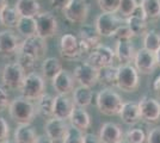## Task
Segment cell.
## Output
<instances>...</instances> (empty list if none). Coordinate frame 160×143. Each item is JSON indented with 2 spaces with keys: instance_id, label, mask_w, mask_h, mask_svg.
Segmentation results:
<instances>
[{
  "instance_id": "6da1fadb",
  "label": "cell",
  "mask_w": 160,
  "mask_h": 143,
  "mask_svg": "<svg viewBox=\"0 0 160 143\" xmlns=\"http://www.w3.org/2000/svg\"><path fill=\"white\" fill-rule=\"evenodd\" d=\"M10 116L18 125L31 124L36 116V109L31 100L24 97H17L10 102L8 106Z\"/></svg>"
},
{
  "instance_id": "7a4b0ae2",
  "label": "cell",
  "mask_w": 160,
  "mask_h": 143,
  "mask_svg": "<svg viewBox=\"0 0 160 143\" xmlns=\"http://www.w3.org/2000/svg\"><path fill=\"white\" fill-rule=\"evenodd\" d=\"M97 107L100 113L105 116H117L120 115L122 106H123V99L116 91L109 87H104L100 89L97 94Z\"/></svg>"
},
{
  "instance_id": "3957f363",
  "label": "cell",
  "mask_w": 160,
  "mask_h": 143,
  "mask_svg": "<svg viewBox=\"0 0 160 143\" xmlns=\"http://www.w3.org/2000/svg\"><path fill=\"white\" fill-rule=\"evenodd\" d=\"M44 89H46L44 79L40 74L32 72L25 75L19 91L22 92V97L29 100H37L41 95L44 94Z\"/></svg>"
},
{
  "instance_id": "277c9868",
  "label": "cell",
  "mask_w": 160,
  "mask_h": 143,
  "mask_svg": "<svg viewBox=\"0 0 160 143\" xmlns=\"http://www.w3.org/2000/svg\"><path fill=\"white\" fill-rule=\"evenodd\" d=\"M139 72L132 64L118 66L117 87L124 92H135L139 88Z\"/></svg>"
},
{
  "instance_id": "5b68a950",
  "label": "cell",
  "mask_w": 160,
  "mask_h": 143,
  "mask_svg": "<svg viewBox=\"0 0 160 143\" xmlns=\"http://www.w3.org/2000/svg\"><path fill=\"white\" fill-rule=\"evenodd\" d=\"M100 36L97 31L96 26L91 24H84L80 27L78 32V40H79L80 50L84 55H88L94 48L100 44Z\"/></svg>"
},
{
  "instance_id": "8992f818",
  "label": "cell",
  "mask_w": 160,
  "mask_h": 143,
  "mask_svg": "<svg viewBox=\"0 0 160 143\" xmlns=\"http://www.w3.org/2000/svg\"><path fill=\"white\" fill-rule=\"evenodd\" d=\"M124 23L118 14L113 12H103L96 19V29L102 37H111Z\"/></svg>"
},
{
  "instance_id": "52a82bcc",
  "label": "cell",
  "mask_w": 160,
  "mask_h": 143,
  "mask_svg": "<svg viewBox=\"0 0 160 143\" xmlns=\"http://www.w3.org/2000/svg\"><path fill=\"white\" fill-rule=\"evenodd\" d=\"M90 8L91 6L87 0H71L63 8V16L68 21L80 24L87 19Z\"/></svg>"
},
{
  "instance_id": "ba28073f",
  "label": "cell",
  "mask_w": 160,
  "mask_h": 143,
  "mask_svg": "<svg viewBox=\"0 0 160 143\" xmlns=\"http://www.w3.org/2000/svg\"><path fill=\"white\" fill-rule=\"evenodd\" d=\"M25 78V72L17 62L7 63L4 66L1 73V80L4 86L11 89H20Z\"/></svg>"
},
{
  "instance_id": "9c48e42d",
  "label": "cell",
  "mask_w": 160,
  "mask_h": 143,
  "mask_svg": "<svg viewBox=\"0 0 160 143\" xmlns=\"http://www.w3.org/2000/svg\"><path fill=\"white\" fill-rule=\"evenodd\" d=\"M139 109H140L141 121L148 124H157L160 121V102L157 99L145 95L140 99Z\"/></svg>"
},
{
  "instance_id": "30bf717a",
  "label": "cell",
  "mask_w": 160,
  "mask_h": 143,
  "mask_svg": "<svg viewBox=\"0 0 160 143\" xmlns=\"http://www.w3.org/2000/svg\"><path fill=\"white\" fill-rule=\"evenodd\" d=\"M36 19V27H37V36L47 40L53 37L58 31V21L53 12L43 11L35 17Z\"/></svg>"
},
{
  "instance_id": "8fae6325",
  "label": "cell",
  "mask_w": 160,
  "mask_h": 143,
  "mask_svg": "<svg viewBox=\"0 0 160 143\" xmlns=\"http://www.w3.org/2000/svg\"><path fill=\"white\" fill-rule=\"evenodd\" d=\"M115 51L111 48L99 44L97 48H94L93 50L88 54L87 56V62L90 64H92L94 68L100 69L111 66L113 60H115Z\"/></svg>"
},
{
  "instance_id": "7c38bea8",
  "label": "cell",
  "mask_w": 160,
  "mask_h": 143,
  "mask_svg": "<svg viewBox=\"0 0 160 143\" xmlns=\"http://www.w3.org/2000/svg\"><path fill=\"white\" fill-rule=\"evenodd\" d=\"M74 80L78 81L81 86L86 87H93L98 82V69L94 68L88 62H81L79 63L73 72Z\"/></svg>"
},
{
  "instance_id": "4fadbf2b",
  "label": "cell",
  "mask_w": 160,
  "mask_h": 143,
  "mask_svg": "<svg viewBox=\"0 0 160 143\" xmlns=\"http://www.w3.org/2000/svg\"><path fill=\"white\" fill-rule=\"evenodd\" d=\"M47 51V43L46 40L42 38L40 36L35 35L31 37L24 38V41L22 42L18 53H23V54L30 55L35 60L42 59Z\"/></svg>"
},
{
  "instance_id": "5bb4252c",
  "label": "cell",
  "mask_w": 160,
  "mask_h": 143,
  "mask_svg": "<svg viewBox=\"0 0 160 143\" xmlns=\"http://www.w3.org/2000/svg\"><path fill=\"white\" fill-rule=\"evenodd\" d=\"M134 67L141 74H152L158 67L155 54L145 48L139 49L134 57Z\"/></svg>"
},
{
  "instance_id": "9a60e30c",
  "label": "cell",
  "mask_w": 160,
  "mask_h": 143,
  "mask_svg": "<svg viewBox=\"0 0 160 143\" xmlns=\"http://www.w3.org/2000/svg\"><path fill=\"white\" fill-rule=\"evenodd\" d=\"M60 54L66 60H78L82 57L79 40L72 34H65L60 40Z\"/></svg>"
},
{
  "instance_id": "2e32d148",
  "label": "cell",
  "mask_w": 160,
  "mask_h": 143,
  "mask_svg": "<svg viewBox=\"0 0 160 143\" xmlns=\"http://www.w3.org/2000/svg\"><path fill=\"white\" fill-rule=\"evenodd\" d=\"M19 37L14 34L11 29H5L0 31V55H10L18 54L20 48Z\"/></svg>"
},
{
  "instance_id": "e0dca14e",
  "label": "cell",
  "mask_w": 160,
  "mask_h": 143,
  "mask_svg": "<svg viewBox=\"0 0 160 143\" xmlns=\"http://www.w3.org/2000/svg\"><path fill=\"white\" fill-rule=\"evenodd\" d=\"M68 128H69V125L67 124L66 121L53 117L47 121L46 125H44V131H46V135L55 142V141L63 140Z\"/></svg>"
},
{
  "instance_id": "ac0fdd59",
  "label": "cell",
  "mask_w": 160,
  "mask_h": 143,
  "mask_svg": "<svg viewBox=\"0 0 160 143\" xmlns=\"http://www.w3.org/2000/svg\"><path fill=\"white\" fill-rule=\"evenodd\" d=\"M53 87L60 95H68L74 89V76L68 70L62 69L53 79Z\"/></svg>"
},
{
  "instance_id": "d6986e66",
  "label": "cell",
  "mask_w": 160,
  "mask_h": 143,
  "mask_svg": "<svg viewBox=\"0 0 160 143\" xmlns=\"http://www.w3.org/2000/svg\"><path fill=\"white\" fill-rule=\"evenodd\" d=\"M98 137L102 143H120L122 140H124L121 126L112 122L104 123L102 125Z\"/></svg>"
},
{
  "instance_id": "ffe728a7",
  "label": "cell",
  "mask_w": 160,
  "mask_h": 143,
  "mask_svg": "<svg viewBox=\"0 0 160 143\" xmlns=\"http://www.w3.org/2000/svg\"><path fill=\"white\" fill-rule=\"evenodd\" d=\"M74 106L73 99H71L68 95L58 94L54 100V117L60 119H69V116L72 113Z\"/></svg>"
},
{
  "instance_id": "44dd1931",
  "label": "cell",
  "mask_w": 160,
  "mask_h": 143,
  "mask_svg": "<svg viewBox=\"0 0 160 143\" xmlns=\"http://www.w3.org/2000/svg\"><path fill=\"white\" fill-rule=\"evenodd\" d=\"M69 123L72 126L85 132L91 126V117L85 109L75 106L71 113V116H69Z\"/></svg>"
},
{
  "instance_id": "7402d4cb",
  "label": "cell",
  "mask_w": 160,
  "mask_h": 143,
  "mask_svg": "<svg viewBox=\"0 0 160 143\" xmlns=\"http://www.w3.org/2000/svg\"><path fill=\"white\" fill-rule=\"evenodd\" d=\"M120 117L122 122L127 125H134L141 121L139 104L134 102H126L122 106L120 112Z\"/></svg>"
},
{
  "instance_id": "603a6c76",
  "label": "cell",
  "mask_w": 160,
  "mask_h": 143,
  "mask_svg": "<svg viewBox=\"0 0 160 143\" xmlns=\"http://www.w3.org/2000/svg\"><path fill=\"white\" fill-rule=\"evenodd\" d=\"M135 48L132 44L130 41H120L116 44L115 49V56L122 64H129L132 61H134L135 57Z\"/></svg>"
},
{
  "instance_id": "cb8c5ba5",
  "label": "cell",
  "mask_w": 160,
  "mask_h": 143,
  "mask_svg": "<svg viewBox=\"0 0 160 143\" xmlns=\"http://www.w3.org/2000/svg\"><path fill=\"white\" fill-rule=\"evenodd\" d=\"M14 7L20 17H36L41 13V4L38 0H17Z\"/></svg>"
},
{
  "instance_id": "d4e9b609",
  "label": "cell",
  "mask_w": 160,
  "mask_h": 143,
  "mask_svg": "<svg viewBox=\"0 0 160 143\" xmlns=\"http://www.w3.org/2000/svg\"><path fill=\"white\" fill-rule=\"evenodd\" d=\"M117 74L118 67H115L112 64L100 68L98 69V82L109 88L117 87Z\"/></svg>"
},
{
  "instance_id": "484cf974",
  "label": "cell",
  "mask_w": 160,
  "mask_h": 143,
  "mask_svg": "<svg viewBox=\"0 0 160 143\" xmlns=\"http://www.w3.org/2000/svg\"><path fill=\"white\" fill-rule=\"evenodd\" d=\"M54 100L55 97L49 93H44L37 99L36 112L43 118H53L54 117Z\"/></svg>"
},
{
  "instance_id": "4316f807",
  "label": "cell",
  "mask_w": 160,
  "mask_h": 143,
  "mask_svg": "<svg viewBox=\"0 0 160 143\" xmlns=\"http://www.w3.org/2000/svg\"><path fill=\"white\" fill-rule=\"evenodd\" d=\"M36 130L31 124L18 125L14 130V143H36Z\"/></svg>"
},
{
  "instance_id": "83f0119b",
  "label": "cell",
  "mask_w": 160,
  "mask_h": 143,
  "mask_svg": "<svg viewBox=\"0 0 160 143\" xmlns=\"http://www.w3.org/2000/svg\"><path fill=\"white\" fill-rule=\"evenodd\" d=\"M92 98H93V92L90 87L79 85L73 89V102L74 105H77V107H82V109L87 107L88 105H91Z\"/></svg>"
},
{
  "instance_id": "f1b7e54d",
  "label": "cell",
  "mask_w": 160,
  "mask_h": 143,
  "mask_svg": "<svg viewBox=\"0 0 160 143\" xmlns=\"http://www.w3.org/2000/svg\"><path fill=\"white\" fill-rule=\"evenodd\" d=\"M62 63L56 57H48L42 63V74L43 78L53 81V79L62 70Z\"/></svg>"
},
{
  "instance_id": "f546056e",
  "label": "cell",
  "mask_w": 160,
  "mask_h": 143,
  "mask_svg": "<svg viewBox=\"0 0 160 143\" xmlns=\"http://www.w3.org/2000/svg\"><path fill=\"white\" fill-rule=\"evenodd\" d=\"M0 17H1L2 25L6 26L7 29L17 27V24L20 19V14L18 13L17 8L14 6H10V5H6L1 10Z\"/></svg>"
},
{
  "instance_id": "4dcf8cb0",
  "label": "cell",
  "mask_w": 160,
  "mask_h": 143,
  "mask_svg": "<svg viewBox=\"0 0 160 143\" xmlns=\"http://www.w3.org/2000/svg\"><path fill=\"white\" fill-rule=\"evenodd\" d=\"M17 31L25 38L37 35L36 27V19L33 17H20L19 21L17 24Z\"/></svg>"
},
{
  "instance_id": "1f68e13d",
  "label": "cell",
  "mask_w": 160,
  "mask_h": 143,
  "mask_svg": "<svg viewBox=\"0 0 160 143\" xmlns=\"http://www.w3.org/2000/svg\"><path fill=\"white\" fill-rule=\"evenodd\" d=\"M139 5L146 14L147 21H158L160 18V0H141Z\"/></svg>"
},
{
  "instance_id": "d6a6232c",
  "label": "cell",
  "mask_w": 160,
  "mask_h": 143,
  "mask_svg": "<svg viewBox=\"0 0 160 143\" xmlns=\"http://www.w3.org/2000/svg\"><path fill=\"white\" fill-rule=\"evenodd\" d=\"M147 21H148L146 18H141V17L132 14L129 18L126 19V24L134 34V36H145L148 31L147 30Z\"/></svg>"
},
{
  "instance_id": "836d02e7",
  "label": "cell",
  "mask_w": 160,
  "mask_h": 143,
  "mask_svg": "<svg viewBox=\"0 0 160 143\" xmlns=\"http://www.w3.org/2000/svg\"><path fill=\"white\" fill-rule=\"evenodd\" d=\"M143 48L155 54L160 49L159 32H157L155 30H148L146 35L143 36Z\"/></svg>"
},
{
  "instance_id": "e575fe53",
  "label": "cell",
  "mask_w": 160,
  "mask_h": 143,
  "mask_svg": "<svg viewBox=\"0 0 160 143\" xmlns=\"http://www.w3.org/2000/svg\"><path fill=\"white\" fill-rule=\"evenodd\" d=\"M139 6L136 0H121L120 6H118V13L121 18H129L134 13L135 8Z\"/></svg>"
},
{
  "instance_id": "d590c367",
  "label": "cell",
  "mask_w": 160,
  "mask_h": 143,
  "mask_svg": "<svg viewBox=\"0 0 160 143\" xmlns=\"http://www.w3.org/2000/svg\"><path fill=\"white\" fill-rule=\"evenodd\" d=\"M62 143H84V132L69 125L66 135L62 140Z\"/></svg>"
},
{
  "instance_id": "8d00e7d4",
  "label": "cell",
  "mask_w": 160,
  "mask_h": 143,
  "mask_svg": "<svg viewBox=\"0 0 160 143\" xmlns=\"http://www.w3.org/2000/svg\"><path fill=\"white\" fill-rule=\"evenodd\" d=\"M16 62L23 68L24 72H29V73H32L33 68H35V64H36V60L33 57H31L30 55L23 54V53H18L17 54V61Z\"/></svg>"
},
{
  "instance_id": "74e56055",
  "label": "cell",
  "mask_w": 160,
  "mask_h": 143,
  "mask_svg": "<svg viewBox=\"0 0 160 143\" xmlns=\"http://www.w3.org/2000/svg\"><path fill=\"white\" fill-rule=\"evenodd\" d=\"M146 138L145 131L141 129H129L126 134V140L130 143H143Z\"/></svg>"
},
{
  "instance_id": "f35d334b",
  "label": "cell",
  "mask_w": 160,
  "mask_h": 143,
  "mask_svg": "<svg viewBox=\"0 0 160 143\" xmlns=\"http://www.w3.org/2000/svg\"><path fill=\"white\" fill-rule=\"evenodd\" d=\"M121 0H97L99 8L103 12H113L117 13Z\"/></svg>"
},
{
  "instance_id": "ab89813d",
  "label": "cell",
  "mask_w": 160,
  "mask_h": 143,
  "mask_svg": "<svg viewBox=\"0 0 160 143\" xmlns=\"http://www.w3.org/2000/svg\"><path fill=\"white\" fill-rule=\"evenodd\" d=\"M113 38L117 42L120 41H130L134 37V34L130 31V29L127 26V24H123L121 27L117 29V31L113 34Z\"/></svg>"
},
{
  "instance_id": "60d3db41",
  "label": "cell",
  "mask_w": 160,
  "mask_h": 143,
  "mask_svg": "<svg viewBox=\"0 0 160 143\" xmlns=\"http://www.w3.org/2000/svg\"><path fill=\"white\" fill-rule=\"evenodd\" d=\"M10 136V125L5 118L0 117V143H4Z\"/></svg>"
},
{
  "instance_id": "b9f144b4",
  "label": "cell",
  "mask_w": 160,
  "mask_h": 143,
  "mask_svg": "<svg viewBox=\"0 0 160 143\" xmlns=\"http://www.w3.org/2000/svg\"><path fill=\"white\" fill-rule=\"evenodd\" d=\"M10 106V95L5 86L0 85V112Z\"/></svg>"
},
{
  "instance_id": "7bdbcfd3",
  "label": "cell",
  "mask_w": 160,
  "mask_h": 143,
  "mask_svg": "<svg viewBox=\"0 0 160 143\" xmlns=\"http://www.w3.org/2000/svg\"><path fill=\"white\" fill-rule=\"evenodd\" d=\"M147 143H160V126L152 129L147 135Z\"/></svg>"
},
{
  "instance_id": "ee69618b",
  "label": "cell",
  "mask_w": 160,
  "mask_h": 143,
  "mask_svg": "<svg viewBox=\"0 0 160 143\" xmlns=\"http://www.w3.org/2000/svg\"><path fill=\"white\" fill-rule=\"evenodd\" d=\"M69 1H71V0H50L52 6H53L54 8H56V10H62V11H63V8L69 4Z\"/></svg>"
},
{
  "instance_id": "f6af8a7d",
  "label": "cell",
  "mask_w": 160,
  "mask_h": 143,
  "mask_svg": "<svg viewBox=\"0 0 160 143\" xmlns=\"http://www.w3.org/2000/svg\"><path fill=\"white\" fill-rule=\"evenodd\" d=\"M84 143H102V141H100L99 137L97 135L87 132V134L84 135Z\"/></svg>"
},
{
  "instance_id": "bcb514c9",
  "label": "cell",
  "mask_w": 160,
  "mask_h": 143,
  "mask_svg": "<svg viewBox=\"0 0 160 143\" xmlns=\"http://www.w3.org/2000/svg\"><path fill=\"white\" fill-rule=\"evenodd\" d=\"M153 89H154V92H155V94H157V97L160 99V75H158V76L155 78V80H154Z\"/></svg>"
},
{
  "instance_id": "7dc6e473",
  "label": "cell",
  "mask_w": 160,
  "mask_h": 143,
  "mask_svg": "<svg viewBox=\"0 0 160 143\" xmlns=\"http://www.w3.org/2000/svg\"><path fill=\"white\" fill-rule=\"evenodd\" d=\"M36 143H55L52 140V138H49L47 135H40V136L37 137V140H36Z\"/></svg>"
},
{
  "instance_id": "c3c4849f",
  "label": "cell",
  "mask_w": 160,
  "mask_h": 143,
  "mask_svg": "<svg viewBox=\"0 0 160 143\" xmlns=\"http://www.w3.org/2000/svg\"><path fill=\"white\" fill-rule=\"evenodd\" d=\"M6 5H8L7 4V0H0V12H1V10L6 6Z\"/></svg>"
},
{
  "instance_id": "681fc988",
  "label": "cell",
  "mask_w": 160,
  "mask_h": 143,
  "mask_svg": "<svg viewBox=\"0 0 160 143\" xmlns=\"http://www.w3.org/2000/svg\"><path fill=\"white\" fill-rule=\"evenodd\" d=\"M155 60H157V63H158V66L160 67V49L155 53Z\"/></svg>"
},
{
  "instance_id": "f907efd6",
  "label": "cell",
  "mask_w": 160,
  "mask_h": 143,
  "mask_svg": "<svg viewBox=\"0 0 160 143\" xmlns=\"http://www.w3.org/2000/svg\"><path fill=\"white\" fill-rule=\"evenodd\" d=\"M120 143H130V142H129V141H127V140L124 138V140H122V141H121Z\"/></svg>"
},
{
  "instance_id": "816d5d0a",
  "label": "cell",
  "mask_w": 160,
  "mask_h": 143,
  "mask_svg": "<svg viewBox=\"0 0 160 143\" xmlns=\"http://www.w3.org/2000/svg\"><path fill=\"white\" fill-rule=\"evenodd\" d=\"M4 143H14V141H11V140H7V141H5Z\"/></svg>"
},
{
  "instance_id": "f5cc1de1",
  "label": "cell",
  "mask_w": 160,
  "mask_h": 143,
  "mask_svg": "<svg viewBox=\"0 0 160 143\" xmlns=\"http://www.w3.org/2000/svg\"><path fill=\"white\" fill-rule=\"evenodd\" d=\"M2 25V21H1V17H0V26Z\"/></svg>"
}]
</instances>
